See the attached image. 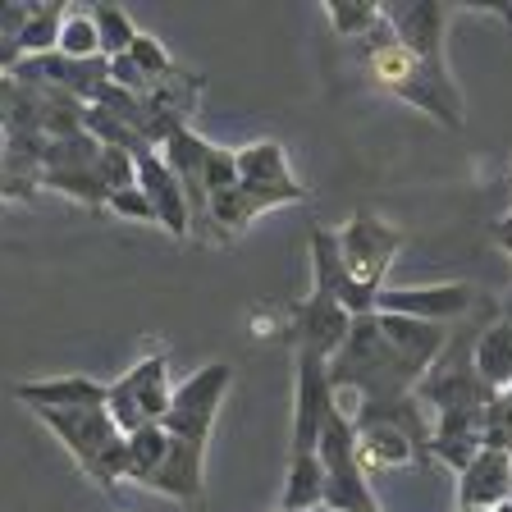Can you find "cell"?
Here are the masks:
<instances>
[{
    "instance_id": "6da1fadb",
    "label": "cell",
    "mask_w": 512,
    "mask_h": 512,
    "mask_svg": "<svg viewBox=\"0 0 512 512\" xmlns=\"http://www.w3.org/2000/svg\"><path fill=\"white\" fill-rule=\"evenodd\" d=\"M362 74L371 87H380V92L416 106L421 115L439 119L444 128L467 124V106H462V92H458V83H453V74H439V69H430L426 60H416V55L394 37L389 23H380V28L366 37Z\"/></svg>"
},
{
    "instance_id": "7a4b0ae2",
    "label": "cell",
    "mask_w": 512,
    "mask_h": 512,
    "mask_svg": "<svg viewBox=\"0 0 512 512\" xmlns=\"http://www.w3.org/2000/svg\"><path fill=\"white\" fill-rule=\"evenodd\" d=\"M334 243H339V261L348 275V316H371L384 275L394 266V256L403 252V229H394L375 211H357L334 234Z\"/></svg>"
},
{
    "instance_id": "3957f363",
    "label": "cell",
    "mask_w": 512,
    "mask_h": 512,
    "mask_svg": "<svg viewBox=\"0 0 512 512\" xmlns=\"http://www.w3.org/2000/svg\"><path fill=\"white\" fill-rule=\"evenodd\" d=\"M74 453V462L101 490H115L124 480V435L115 430L106 407H69V412H37Z\"/></svg>"
},
{
    "instance_id": "277c9868",
    "label": "cell",
    "mask_w": 512,
    "mask_h": 512,
    "mask_svg": "<svg viewBox=\"0 0 512 512\" xmlns=\"http://www.w3.org/2000/svg\"><path fill=\"white\" fill-rule=\"evenodd\" d=\"M170 398H174V384H170V357L165 352H147L115 384H106V412L119 435H133L142 426H160V416L170 412Z\"/></svg>"
},
{
    "instance_id": "5b68a950",
    "label": "cell",
    "mask_w": 512,
    "mask_h": 512,
    "mask_svg": "<svg viewBox=\"0 0 512 512\" xmlns=\"http://www.w3.org/2000/svg\"><path fill=\"white\" fill-rule=\"evenodd\" d=\"M234 384V366L211 362L197 375H188L183 384H174L170 412L160 416V430L174 439H192V444H211L215 416H220V403Z\"/></svg>"
},
{
    "instance_id": "8992f818",
    "label": "cell",
    "mask_w": 512,
    "mask_h": 512,
    "mask_svg": "<svg viewBox=\"0 0 512 512\" xmlns=\"http://www.w3.org/2000/svg\"><path fill=\"white\" fill-rule=\"evenodd\" d=\"M471 307H480L476 284H421V288H380L375 311L384 316H407V320H430V325H448L458 316H471Z\"/></svg>"
},
{
    "instance_id": "52a82bcc",
    "label": "cell",
    "mask_w": 512,
    "mask_h": 512,
    "mask_svg": "<svg viewBox=\"0 0 512 512\" xmlns=\"http://www.w3.org/2000/svg\"><path fill=\"white\" fill-rule=\"evenodd\" d=\"M298 394H293V453H316V439L325 416L334 412V384H330V357L320 352H298Z\"/></svg>"
},
{
    "instance_id": "ba28073f",
    "label": "cell",
    "mask_w": 512,
    "mask_h": 512,
    "mask_svg": "<svg viewBox=\"0 0 512 512\" xmlns=\"http://www.w3.org/2000/svg\"><path fill=\"white\" fill-rule=\"evenodd\" d=\"M352 330V316L334 302V293L311 284V298H302L298 307L288 311V343L293 352H320V357H334L343 348Z\"/></svg>"
},
{
    "instance_id": "9c48e42d",
    "label": "cell",
    "mask_w": 512,
    "mask_h": 512,
    "mask_svg": "<svg viewBox=\"0 0 512 512\" xmlns=\"http://www.w3.org/2000/svg\"><path fill=\"white\" fill-rule=\"evenodd\" d=\"M384 23L394 28V37L416 55V60H426L430 69L448 74V60H444L448 5H430V0H416V5H384Z\"/></svg>"
},
{
    "instance_id": "30bf717a",
    "label": "cell",
    "mask_w": 512,
    "mask_h": 512,
    "mask_svg": "<svg viewBox=\"0 0 512 512\" xmlns=\"http://www.w3.org/2000/svg\"><path fill=\"white\" fill-rule=\"evenodd\" d=\"M133 174H138L142 197H147L151 211H156V224H165L174 238H188L192 234L188 202H183L179 179L170 174V165L160 160L156 147H147V151H138V156H133Z\"/></svg>"
},
{
    "instance_id": "8fae6325",
    "label": "cell",
    "mask_w": 512,
    "mask_h": 512,
    "mask_svg": "<svg viewBox=\"0 0 512 512\" xmlns=\"http://www.w3.org/2000/svg\"><path fill=\"white\" fill-rule=\"evenodd\" d=\"M512 499V453L480 444V453L458 471V508H503Z\"/></svg>"
},
{
    "instance_id": "7c38bea8",
    "label": "cell",
    "mask_w": 512,
    "mask_h": 512,
    "mask_svg": "<svg viewBox=\"0 0 512 512\" xmlns=\"http://www.w3.org/2000/svg\"><path fill=\"white\" fill-rule=\"evenodd\" d=\"M142 490H156L165 499H202L206 490V444H192V439H174L165 444V458L156 462L147 480H142Z\"/></svg>"
},
{
    "instance_id": "4fadbf2b",
    "label": "cell",
    "mask_w": 512,
    "mask_h": 512,
    "mask_svg": "<svg viewBox=\"0 0 512 512\" xmlns=\"http://www.w3.org/2000/svg\"><path fill=\"white\" fill-rule=\"evenodd\" d=\"M14 398L32 412H69V407H106V384L92 375H51V380L14 384Z\"/></svg>"
},
{
    "instance_id": "5bb4252c",
    "label": "cell",
    "mask_w": 512,
    "mask_h": 512,
    "mask_svg": "<svg viewBox=\"0 0 512 512\" xmlns=\"http://www.w3.org/2000/svg\"><path fill=\"white\" fill-rule=\"evenodd\" d=\"M490 412V407H485ZM485 412H439L430 416V453L462 471L485 444Z\"/></svg>"
},
{
    "instance_id": "9a60e30c",
    "label": "cell",
    "mask_w": 512,
    "mask_h": 512,
    "mask_svg": "<svg viewBox=\"0 0 512 512\" xmlns=\"http://www.w3.org/2000/svg\"><path fill=\"white\" fill-rule=\"evenodd\" d=\"M375 320H380V334L389 339V348H394L416 375H426L430 366L439 362V352H444V343H448L444 325L407 320V316H384V311H375Z\"/></svg>"
},
{
    "instance_id": "2e32d148",
    "label": "cell",
    "mask_w": 512,
    "mask_h": 512,
    "mask_svg": "<svg viewBox=\"0 0 512 512\" xmlns=\"http://www.w3.org/2000/svg\"><path fill=\"white\" fill-rule=\"evenodd\" d=\"M471 366H476V375L490 384L494 394H503L512 384V330L499 316L485 320L476 330V339H471Z\"/></svg>"
},
{
    "instance_id": "e0dca14e",
    "label": "cell",
    "mask_w": 512,
    "mask_h": 512,
    "mask_svg": "<svg viewBox=\"0 0 512 512\" xmlns=\"http://www.w3.org/2000/svg\"><path fill=\"white\" fill-rule=\"evenodd\" d=\"M316 508H325V467H320L316 453H293L279 512H316Z\"/></svg>"
},
{
    "instance_id": "ac0fdd59",
    "label": "cell",
    "mask_w": 512,
    "mask_h": 512,
    "mask_svg": "<svg viewBox=\"0 0 512 512\" xmlns=\"http://www.w3.org/2000/svg\"><path fill=\"white\" fill-rule=\"evenodd\" d=\"M238 183H266V188H288L298 183V174L288 170V156L279 142H247L234 151Z\"/></svg>"
},
{
    "instance_id": "d6986e66",
    "label": "cell",
    "mask_w": 512,
    "mask_h": 512,
    "mask_svg": "<svg viewBox=\"0 0 512 512\" xmlns=\"http://www.w3.org/2000/svg\"><path fill=\"white\" fill-rule=\"evenodd\" d=\"M325 19H330L339 42H366L384 23V5H371V0H330Z\"/></svg>"
},
{
    "instance_id": "ffe728a7",
    "label": "cell",
    "mask_w": 512,
    "mask_h": 512,
    "mask_svg": "<svg viewBox=\"0 0 512 512\" xmlns=\"http://www.w3.org/2000/svg\"><path fill=\"white\" fill-rule=\"evenodd\" d=\"M165 444H170V435L160 426H142L133 435H124V480H138L142 485L156 471V462L165 458Z\"/></svg>"
},
{
    "instance_id": "44dd1931",
    "label": "cell",
    "mask_w": 512,
    "mask_h": 512,
    "mask_svg": "<svg viewBox=\"0 0 512 512\" xmlns=\"http://www.w3.org/2000/svg\"><path fill=\"white\" fill-rule=\"evenodd\" d=\"M92 28H96V46H101V60H119V55H128V46H133V37H138V28H133V19H128L119 5H92Z\"/></svg>"
},
{
    "instance_id": "7402d4cb",
    "label": "cell",
    "mask_w": 512,
    "mask_h": 512,
    "mask_svg": "<svg viewBox=\"0 0 512 512\" xmlns=\"http://www.w3.org/2000/svg\"><path fill=\"white\" fill-rule=\"evenodd\" d=\"M60 19H64V5H32V19L28 28L19 32V55L32 60V55H51L55 42H60Z\"/></svg>"
},
{
    "instance_id": "603a6c76",
    "label": "cell",
    "mask_w": 512,
    "mask_h": 512,
    "mask_svg": "<svg viewBox=\"0 0 512 512\" xmlns=\"http://www.w3.org/2000/svg\"><path fill=\"white\" fill-rule=\"evenodd\" d=\"M55 51L64 55V60H101V46H96V28H92V14L87 10H64L60 19V42H55Z\"/></svg>"
},
{
    "instance_id": "cb8c5ba5",
    "label": "cell",
    "mask_w": 512,
    "mask_h": 512,
    "mask_svg": "<svg viewBox=\"0 0 512 512\" xmlns=\"http://www.w3.org/2000/svg\"><path fill=\"white\" fill-rule=\"evenodd\" d=\"M128 60L138 64L147 83H160V78H170V74H174L170 51H165V46H160L156 37H151V32H138V37H133V46H128Z\"/></svg>"
},
{
    "instance_id": "d4e9b609",
    "label": "cell",
    "mask_w": 512,
    "mask_h": 512,
    "mask_svg": "<svg viewBox=\"0 0 512 512\" xmlns=\"http://www.w3.org/2000/svg\"><path fill=\"white\" fill-rule=\"evenodd\" d=\"M485 444L512 453V384L490 403V412H485Z\"/></svg>"
},
{
    "instance_id": "484cf974",
    "label": "cell",
    "mask_w": 512,
    "mask_h": 512,
    "mask_svg": "<svg viewBox=\"0 0 512 512\" xmlns=\"http://www.w3.org/2000/svg\"><path fill=\"white\" fill-rule=\"evenodd\" d=\"M110 211L115 215H124V220H156V211H151V202L142 197V188H119V192H110Z\"/></svg>"
},
{
    "instance_id": "4316f807",
    "label": "cell",
    "mask_w": 512,
    "mask_h": 512,
    "mask_svg": "<svg viewBox=\"0 0 512 512\" xmlns=\"http://www.w3.org/2000/svg\"><path fill=\"white\" fill-rule=\"evenodd\" d=\"M494 247H499V252H508V256H512V211L503 215L499 224H494Z\"/></svg>"
},
{
    "instance_id": "83f0119b",
    "label": "cell",
    "mask_w": 512,
    "mask_h": 512,
    "mask_svg": "<svg viewBox=\"0 0 512 512\" xmlns=\"http://www.w3.org/2000/svg\"><path fill=\"white\" fill-rule=\"evenodd\" d=\"M499 320H503V325H508V330H512V293H508V298H503V307H499Z\"/></svg>"
},
{
    "instance_id": "f1b7e54d",
    "label": "cell",
    "mask_w": 512,
    "mask_h": 512,
    "mask_svg": "<svg viewBox=\"0 0 512 512\" xmlns=\"http://www.w3.org/2000/svg\"><path fill=\"white\" fill-rule=\"evenodd\" d=\"M494 512H512V499H508V503H503V508H494Z\"/></svg>"
},
{
    "instance_id": "f546056e",
    "label": "cell",
    "mask_w": 512,
    "mask_h": 512,
    "mask_svg": "<svg viewBox=\"0 0 512 512\" xmlns=\"http://www.w3.org/2000/svg\"><path fill=\"white\" fill-rule=\"evenodd\" d=\"M0 151H5V128H0Z\"/></svg>"
},
{
    "instance_id": "4dcf8cb0",
    "label": "cell",
    "mask_w": 512,
    "mask_h": 512,
    "mask_svg": "<svg viewBox=\"0 0 512 512\" xmlns=\"http://www.w3.org/2000/svg\"><path fill=\"white\" fill-rule=\"evenodd\" d=\"M0 211H5V202H0Z\"/></svg>"
}]
</instances>
